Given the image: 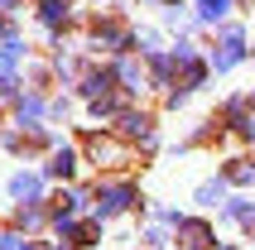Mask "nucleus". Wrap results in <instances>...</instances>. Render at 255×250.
Here are the masks:
<instances>
[{
  "label": "nucleus",
  "mask_w": 255,
  "mask_h": 250,
  "mask_svg": "<svg viewBox=\"0 0 255 250\" xmlns=\"http://www.w3.org/2000/svg\"><path fill=\"white\" fill-rule=\"evenodd\" d=\"M222 250H231V246H222Z\"/></svg>",
  "instance_id": "nucleus-3"
},
{
  "label": "nucleus",
  "mask_w": 255,
  "mask_h": 250,
  "mask_svg": "<svg viewBox=\"0 0 255 250\" xmlns=\"http://www.w3.org/2000/svg\"><path fill=\"white\" fill-rule=\"evenodd\" d=\"M183 246H188V250H207V246H212V231L198 226V222H188V226H183Z\"/></svg>",
  "instance_id": "nucleus-1"
},
{
  "label": "nucleus",
  "mask_w": 255,
  "mask_h": 250,
  "mask_svg": "<svg viewBox=\"0 0 255 250\" xmlns=\"http://www.w3.org/2000/svg\"><path fill=\"white\" fill-rule=\"evenodd\" d=\"M227 14V0H202V19H222Z\"/></svg>",
  "instance_id": "nucleus-2"
}]
</instances>
